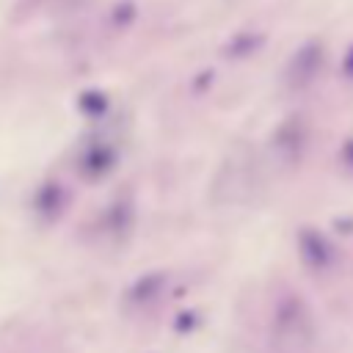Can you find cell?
Listing matches in <instances>:
<instances>
[{
    "label": "cell",
    "instance_id": "6da1fadb",
    "mask_svg": "<svg viewBox=\"0 0 353 353\" xmlns=\"http://www.w3.org/2000/svg\"><path fill=\"white\" fill-rule=\"evenodd\" d=\"M273 339L287 353L303 350L312 342V320L301 301H290L279 309L276 323H273Z\"/></svg>",
    "mask_w": 353,
    "mask_h": 353
}]
</instances>
